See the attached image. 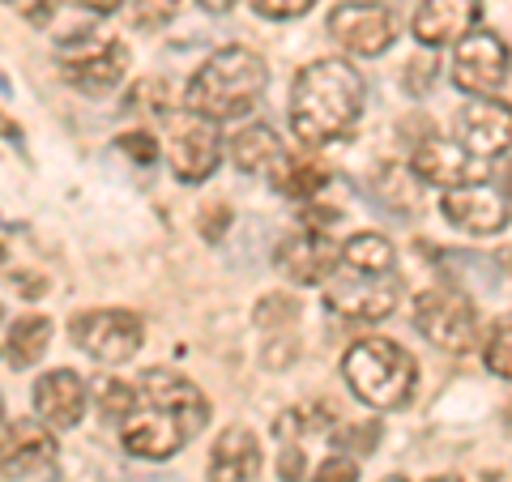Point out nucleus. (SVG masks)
Returning a JSON list of instances; mask_svg holds the SVG:
<instances>
[{"label":"nucleus","instance_id":"nucleus-33","mask_svg":"<svg viewBox=\"0 0 512 482\" xmlns=\"http://www.w3.org/2000/svg\"><path fill=\"white\" fill-rule=\"evenodd\" d=\"M9 9H18L26 22H35V26H47L52 22V9H56V0H5Z\"/></svg>","mask_w":512,"mask_h":482},{"label":"nucleus","instance_id":"nucleus-27","mask_svg":"<svg viewBox=\"0 0 512 482\" xmlns=\"http://www.w3.org/2000/svg\"><path fill=\"white\" fill-rule=\"evenodd\" d=\"M133 406H137V389H133V384H124V380H103L99 384V410L107 414V419L124 423L128 414H133Z\"/></svg>","mask_w":512,"mask_h":482},{"label":"nucleus","instance_id":"nucleus-37","mask_svg":"<svg viewBox=\"0 0 512 482\" xmlns=\"http://www.w3.org/2000/svg\"><path fill=\"white\" fill-rule=\"evenodd\" d=\"M235 5V0H201V9H210V13H227Z\"/></svg>","mask_w":512,"mask_h":482},{"label":"nucleus","instance_id":"nucleus-9","mask_svg":"<svg viewBox=\"0 0 512 482\" xmlns=\"http://www.w3.org/2000/svg\"><path fill=\"white\" fill-rule=\"evenodd\" d=\"M146 325L124 308H94L73 320V342L99 363H128L141 350Z\"/></svg>","mask_w":512,"mask_h":482},{"label":"nucleus","instance_id":"nucleus-41","mask_svg":"<svg viewBox=\"0 0 512 482\" xmlns=\"http://www.w3.org/2000/svg\"><path fill=\"white\" fill-rule=\"evenodd\" d=\"M0 256H5V252H0Z\"/></svg>","mask_w":512,"mask_h":482},{"label":"nucleus","instance_id":"nucleus-32","mask_svg":"<svg viewBox=\"0 0 512 482\" xmlns=\"http://www.w3.org/2000/svg\"><path fill=\"white\" fill-rule=\"evenodd\" d=\"M278 474H282V482H303V448H299V440H286L282 444Z\"/></svg>","mask_w":512,"mask_h":482},{"label":"nucleus","instance_id":"nucleus-40","mask_svg":"<svg viewBox=\"0 0 512 482\" xmlns=\"http://www.w3.org/2000/svg\"><path fill=\"white\" fill-rule=\"evenodd\" d=\"M376 5H384V0H376Z\"/></svg>","mask_w":512,"mask_h":482},{"label":"nucleus","instance_id":"nucleus-7","mask_svg":"<svg viewBox=\"0 0 512 482\" xmlns=\"http://www.w3.org/2000/svg\"><path fill=\"white\" fill-rule=\"evenodd\" d=\"M508 73H512V56H508V43L495 35V30H470V35L457 43L453 82H457V90H466L470 99H495Z\"/></svg>","mask_w":512,"mask_h":482},{"label":"nucleus","instance_id":"nucleus-34","mask_svg":"<svg viewBox=\"0 0 512 482\" xmlns=\"http://www.w3.org/2000/svg\"><path fill=\"white\" fill-rule=\"evenodd\" d=\"M120 146L137 158V163H154V154H158V146H154V137H146V133H124L120 137Z\"/></svg>","mask_w":512,"mask_h":482},{"label":"nucleus","instance_id":"nucleus-6","mask_svg":"<svg viewBox=\"0 0 512 482\" xmlns=\"http://www.w3.org/2000/svg\"><path fill=\"white\" fill-rule=\"evenodd\" d=\"M167 163L175 171V180H184V184L210 180L222 163L218 124L197 116V111H188V107L167 116Z\"/></svg>","mask_w":512,"mask_h":482},{"label":"nucleus","instance_id":"nucleus-15","mask_svg":"<svg viewBox=\"0 0 512 482\" xmlns=\"http://www.w3.org/2000/svg\"><path fill=\"white\" fill-rule=\"evenodd\" d=\"M453 133L478 158L512 154V111L491 99H474L453 116Z\"/></svg>","mask_w":512,"mask_h":482},{"label":"nucleus","instance_id":"nucleus-20","mask_svg":"<svg viewBox=\"0 0 512 482\" xmlns=\"http://www.w3.org/2000/svg\"><path fill=\"white\" fill-rule=\"evenodd\" d=\"M261 474V444L248 427H227L210 453V482H256Z\"/></svg>","mask_w":512,"mask_h":482},{"label":"nucleus","instance_id":"nucleus-13","mask_svg":"<svg viewBox=\"0 0 512 482\" xmlns=\"http://www.w3.org/2000/svg\"><path fill=\"white\" fill-rule=\"evenodd\" d=\"M397 291H402V286H397L393 273H355L350 269L346 278L325 282V303L350 320H384L393 312Z\"/></svg>","mask_w":512,"mask_h":482},{"label":"nucleus","instance_id":"nucleus-28","mask_svg":"<svg viewBox=\"0 0 512 482\" xmlns=\"http://www.w3.org/2000/svg\"><path fill=\"white\" fill-rule=\"evenodd\" d=\"M316 482H359V461L346 457V453L325 457L316 465Z\"/></svg>","mask_w":512,"mask_h":482},{"label":"nucleus","instance_id":"nucleus-11","mask_svg":"<svg viewBox=\"0 0 512 482\" xmlns=\"http://www.w3.org/2000/svg\"><path fill=\"white\" fill-rule=\"evenodd\" d=\"M184 440H192L188 423L163 406H150V401H137L133 414L120 423L124 453H133L141 461H167V457L180 453Z\"/></svg>","mask_w":512,"mask_h":482},{"label":"nucleus","instance_id":"nucleus-18","mask_svg":"<svg viewBox=\"0 0 512 482\" xmlns=\"http://www.w3.org/2000/svg\"><path fill=\"white\" fill-rule=\"evenodd\" d=\"M86 401H90V389L73 367H56V372H43L35 380V414L52 431H69L82 423Z\"/></svg>","mask_w":512,"mask_h":482},{"label":"nucleus","instance_id":"nucleus-25","mask_svg":"<svg viewBox=\"0 0 512 482\" xmlns=\"http://www.w3.org/2000/svg\"><path fill=\"white\" fill-rule=\"evenodd\" d=\"M483 359L500 380H512V312L500 316L483 337Z\"/></svg>","mask_w":512,"mask_h":482},{"label":"nucleus","instance_id":"nucleus-26","mask_svg":"<svg viewBox=\"0 0 512 482\" xmlns=\"http://www.w3.org/2000/svg\"><path fill=\"white\" fill-rule=\"evenodd\" d=\"M175 13H180V0H124V18L137 30H163Z\"/></svg>","mask_w":512,"mask_h":482},{"label":"nucleus","instance_id":"nucleus-8","mask_svg":"<svg viewBox=\"0 0 512 482\" xmlns=\"http://www.w3.org/2000/svg\"><path fill=\"white\" fill-rule=\"evenodd\" d=\"M325 26H329V39L342 43L350 56H380L397 39L393 9L376 5V0H342L338 9H329Z\"/></svg>","mask_w":512,"mask_h":482},{"label":"nucleus","instance_id":"nucleus-38","mask_svg":"<svg viewBox=\"0 0 512 482\" xmlns=\"http://www.w3.org/2000/svg\"><path fill=\"white\" fill-rule=\"evenodd\" d=\"M427 482H461V478H453V474H440V478H427Z\"/></svg>","mask_w":512,"mask_h":482},{"label":"nucleus","instance_id":"nucleus-24","mask_svg":"<svg viewBox=\"0 0 512 482\" xmlns=\"http://www.w3.org/2000/svg\"><path fill=\"white\" fill-rule=\"evenodd\" d=\"M342 265L355 273H393L397 252L380 231H359L342 244Z\"/></svg>","mask_w":512,"mask_h":482},{"label":"nucleus","instance_id":"nucleus-12","mask_svg":"<svg viewBox=\"0 0 512 482\" xmlns=\"http://www.w3.org/2000/svg\"><path fill=\"white\" fill-rule=\"evenodd\" d=\"M56 465V436L43 419H0V478H35Z\"/></svg>","mask_w":512,"mask_h":482},{"label":"nucleus","instance_id":"nucleus-2","mask_svg":"<svg viewBox=\"0 0 512 482\" xmlns=\"http://www.w3.org/2000/svg\"><path fill=\"white\" fill-rule=\"evenodd\" d=\"M265 86H269V69L252 47H222L192 73L184 90V107L214 124H227L248 116L256 99L265 94Z\"/></svg>","mask_w":512,"mask_h":482},{"label":"nucleus","instance_id":"nucleus-39","mask_svg":"<svg viewBox=\"0 0 512 482\" xmlns=\"http://www.w3.org/2000/svg\"><path fill=\"white\" fill-rule=\"evenodd\" d=\"M380 482H406V478H402V474H393V478H380Z\"/></svg>","mask_w":512,"mask_h":482},{"label":"nucleus","instance_id":"nucleus-23","mask_svg":"<svg viewBox=\"0 0 512 482\" xmlns=\"http://www.w3.org/2000/svg\"><path fill=\"white\" fill-rule=\"evenodd\" d=\"M269 184H274L282 197H291V201H312L320 188L329 184V171L312 163V158H278L274 167H269Z\"/></svg>","mask_w":512,"mask_h":482},{"label":"nucleus","instance_id":"nucleus-31","mask_svg":"<svg viewBox=\"0 0 512 482\" xmlns=\"http://www.w3.org/2000/svg\"><path fill=\"white\" fill-rule=\"evenodd\" d=\"M256 320H261V325H278V320H295V299H282V295H269V299H261V308H256Z\"/></svg>","mask_w":512,"mask_h":482},{"label":"nucleus","instance_id":"nucleus-17","mask_svg":"<svg viewBox=\"0 0 512 482\" xmlns=\"http://www.w3.org/2000/svg\"><path fill=\"white\" fill-rule=\"evenodd\" d=\"M342 265V248L333 244L325 231H299L278 244V269L291 282L303 286H325L333 278V269Z\"/></svg>","mask_w":512,"mask_h":482},{"label":"nucleus","instance_id":"nucleus-36","mask_svg":"<svg viewBox=\"0 0 512 482\" xmlns=\"http://www.w3.org/2000/svg\"><path fill=\"white\" fill-rule=\"evenodd\" d=\"M491 103H500V107H508V111H512V73L504 77V86H500V94H495Z\"/></svg>","mask_w":512,"mask_h":482},{"label":"nucleus","instance_id":"nucleus-16","mask_svg":"<svg viewBox=\"0 0 512 482\" xmlns=\"http://www.w3.org/2000/svg\"><path fill=\"white\" fill-rule=\"evenodd\" d=\"M440 214L466 235H500L508 227V201L487 184L448 188L440 197Z\"/></svg>","mask_w":512,"mask_h":482},{"label":"nucleus","instance_id":"nucleus-14","mask_svg":"<svg viewBox=\"0 0 512 482\" xmlns=\"http://www.w3.org/2000/svg\"><path fill=\"white\" fill-rule=\"evenodd\" d=\"M137 401H150V406H163L171 414H180L192 436L210 423V401H205V393L188 376L171 372V367H150V372H141Z\"/></svg>","mask_w":512,"mask_h":482},{"label":"nucleus","instance_id":"nucleus-3","mask_svg":"<svg viewBox=\"0 0 512 482\" xmlns=\"http://www.w3.org/2000/svg\"><path fill=\"white\" fill-rule=\"evenodd\" d=\"M342 376L363 406L402 410L414 393V380H419V363L389 337H363L342 355Z\"/></svg>","mask_w":512,"mask_h":482},{"label":"nucleus","instance_id":"nucleus-21","mask_svg":"<svg viewBox=\"0 0 512 482\" xmlns=\"http://www.w3.org/2000/svg\"><path fill=\"white\" fill-rule=\"evenodd\" d=\"M278 158H282V141H278V133L269 124H248V128H239V133L231 137V163L239 171H248V175L269 171Z\"/></svg>","mask_w":512,"mask_h":482},{"label":"nucleus","instance_id":"nucleus-22","mask_svg":"<svg viewBox=\"0 0 512 482\" xmlns=\"http://www.w3.org/2000/svg\"><path fill=\"white\" fill-rule=\"evenodd\" d=\"M47 346H52V320L47 316H18L9 325V337H5V359L9 367H35L43 355H47Z\"/></svg>","mask_w":512,"mask_h":482},{"label":"nucleus","instance_id":"nucleus-1","mask_svg":"<svg viewBox=\"0 0 512 482\" xmlns=\"http://www.w3.org/2000/svg\"><path fill=\"white\" fill-rule=\"evenodd\" d=\"M363 116V77L350 60H312L291 86V133L303 146L342 141Z\"/></svg>","mask_w":512,"mask_h":482},{"label":"nucleus","instance_id":"nucleus-5","mask_svg":"<svg viewBox=\"0 0 512 482\" xmlns=\"http://www.w3.org/2000/svg\"><path fill=\"white\" fill-rule=\"evenodd\" d=\"M60 73L82 94H111L128 77V47L103 35H77L60 43Z\"/></svg>","mask_w":512,"mask_h":482},{"label":"nucleus","instance_id":"nucleus-19","mask_svg":"<svg viewBox=\"0 0 512 482\" xmlns=\"http://www.w3.org/2000/svg\"><path fill=\"white\" fill-rule=\"evenodd\" d=\"M483 18V0H423L414 9V39L423 47H444V43H461Z\"/></svg>","mask_w":512,"mask_h":482},{"label":"nucleus","instance_id":"nucleus-4","mask_svg":"<svg viewBox=\"0 0 512 482\" xmlns=\"http://www.w3.org/2000/svg\"><path fill=\"white\" fill-rule=\"evenodd\" d=\"M414 329L444 355H470L483 342L474 303L461 291H453V286H431V291L414 299Z\"/></svg>","mask_w":512,"mask_h":482},{"label":"nucleus","instance_id":"nucleus-30","mask_svg":"<svg viewBox=\"0 0 512 482\" xmlns=\"http://www.w3.org/2000/svg\"><path fill=\"white\" fill-rule=\"evenodd\" d=\"M431 82H436V60H431V56H419V60L406 64V86H410V94H423Z\"/></svg>","mask_w":512,"mask_h":482},{"label":"nucleus","instance_id":"nucleus-10","mask_svg":"<svg viewBox=\"0 0 512 482\" xmlns=\"http://www.w3.org/2000/svg\"><path fill=\"white\" fill-rule=\"evenodd\" d=\"M410 171L414 180L423 184H436V188H466V184H487V158L470 154L461 146L457 137H423L414 146V158H410Z\"/></svg>","mask_w":512,"mask_h":482},{"label":"nucleus","instance_id":"nucleus-35","mask_svg":"<svg viewBox=\"0 0 512 482\" xmlns=\"http://www.w3.org/2000/svg\"><path fill=\"white\" fill-rule=\"evenodd\" d=\"M64 5H73V9H86V13H116L124 0H64Z\"/></svg>","mask_w":512,"mask_h":482},{"label":"nucleus","instance_id":"nucleus-29","mask_svg":"<svg viewBox=\"0 0 512 482\" xmlns=\"http://www.w3.org/2000/svg\"><path fill=\"white\" fill-rule=\"evenodd\" d=\"M316 5V0H252V9L261 18H274V22H286V18H303Z\"/></svg>","mask_w":512,"mask_h":482}]
</instances>
